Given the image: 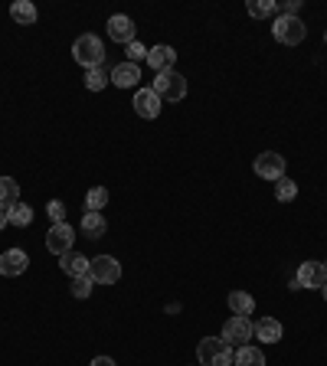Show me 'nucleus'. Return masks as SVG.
<instances>
[{
    "mask_svg": "<svg viewBox=\"0 0 327 366\" xmlns=\"http://www.w3.org/2000/svg\"><path fill=\"white\" fill-rule=\"evenodd\" d=\"M177 63V53L174 46H154V49H147V65H151L154 72H167V69H174Z\"/></svg>",
    "mask_w": 327,
    "mask_h": 366,
    "instance_id": "obj_15",
    "label": "nucleus"
},
{
    "mask_svg": "<svg viewBox=\"0 0 327 366\" xmlns=\"http://www.w3.org/2000/svg\"><path fill=\"white\" fill-rule=\"evenodd\" d=\"M109 82H111V69H105V65H98V69H88L86 72V88L88 92H102Z\"/></svg>",
    "mask_w": 327,
    "mask_h": 366,
    "instance_id": "obj_23",
    "label": "nucleus"
},
{
    "mask_svg": "<svg viewBox=\"0 0 327 366\" xmlns=\"http://www.w3.org/2000/svg\"><path fill=\"white\" fill-rule=\"evenodd\" d=\"M10 17H13V23H20V26H33L36 23V7H33L30 0H13L10 3Z\"/></svg>",
    "mask_w": 327,
    "mask_h": 366,
    "instance_id": "obj_18",
    "label": "nucleus"
},
{
    "mask_svg": "<svg viewBox=\"0 0 327 366\" xmlns=\"http://www.w3.org/2000/svg\"><path fill=\"white\" fill-rule=\"evenodd\" d=\"M226 301H229V311L239 314V317H249V314L255 311V298H252V294H246V291H232Z\"/></svg>",
    "mask_w": 327,
    "mask_h": 366,
    "instance_id": "obj_19",
    "label": "nucleus"
},
{
    "mask_svg": "<svg viewBox=\"0 0 327 366\" xmlns=\"http://www.w3.org/2000/svg\"><path fill=\"white\" fill-rule=\"evenodd\" d=\"M275 10H278L275 0H249V3H246V13H249L252 20H265V17H272Z\"/></svg>",
    "mask_w": 327,
    "mask_h": 366,
    "instance_id": "obj_25",
    "label": "nucleus"
},
{
    "mask_svg": "<svg viewBox=\"0 0 327 366\" xmlns=\"http://www.w3.org/2000/svg\"><path fill=\"white\" fill-rule=\"evenodd\" d=\"M255 173H259L262 180H269V183L282 180L285 177V157L282 154H275V151L259 154V157H255Z\"/></svg>",
    "mask_w": 327,
    "mask_h": 366,
    "instance_id": "obj_9",
    "label": "nucleus"
},
{
    "mask_svg": "<svg viewBox=\"0 0 327 366\" xmlns=\"http://www.w3.org/2000/svg\"><path fill=\"white\" fill-rule=\"evenodd\" d=\"M154 92L161 95V102H184L186 98V79L177 72V69H167V72H157L154 76Z\"/></svg>",
    "mask_w": 327,
    "mask_h": 366,
    "instance_id": "obj_3",
    "label": "nucleus"
},
{
    "mask_svg": "<svg viewBox=\"0 0 327 366\" xmlns=\"http://www.w3.org/2000/svg\"><path fill=\"white\" fill-rule=\"evenodd\" d=\"M272 36L278 40L282 46H298V43H305V36H308V26L301 23V17H275L272 23Z\"/></svg>",
    "mask_w": 327,
    "mask_h": 366,
    "instance_id": "obj_4",
    "label": "nucleus"
},
{
    "mask_svg": "<svg viewBox=\"0 0 327 366\" xmlns=\"http://www.w3.org/2000/svg\"><path fill=\"white\" fill-rule=\"evenodd\" d=\"M7 219H10V226L26 229V226L33 223V206H26V203H13L10 209H7Z\"/></svg>",
    "mask_w": 327,
    "mask_h": 366,
    "instance_id": "obj_22",
    "label": "nucleus"
},
{
    "mask_svg": "<svg viewBox=\"0 0 327 366\" xmlns=\"http://www.w3.org/2000/svg\"><path fill=\"white\" fill-rule=\"evenodd\" d=\"M109 206V190L105 186H92L86 193V213H102Z\"/></svg>",
    "mask_w": 327,
    "mask_h": 366,
    "instance_id": "obj_24",
    "label": "nucleus"
},
{
    "mask_svg": "<svg viewBox=\"0 0 327 366\" xmlns=\"http://www.w3.org/2000/svg\"><path fill=\"white\" fill-rule=\"evenodd\" d=\"M92 285H95V281L88 278V275L72 278V298H88V294H92Z\"/></svg>",
    "mask_w": 327,
    "mask_h": 366,
    "instance_id": "obj_27",
    "label": "nucleus"
},
{
    "mask_svg": "<svg viewBox=\"0 0 327 366\" xmlns=\"http://www.w3.org/2000/svg\"><path fill=\"white\" fill-rule=\"evenodd\" d=\"M105 229H109V223H105L102 213H82V232H86L88 239H102Z\"/></svg>",
    "mask_w": 327,
    "mask_h": 366,
    "instance_id": "obj_20",
    "label": "nucleus"
},
{
    "mask_svg": "<svg viewBox=\"0 0 327 366\" xmlns=\"http://www.w3.org/2000/svg\"><path fill=\"white\" fill-rule=\"evenodd\" d=\"M134 20L131 17H125V13H115V17H109V36H111V43H134Z\"/></svg>",
    "mask_w": 327,
    "mask_h": 366,
    "instance_id": "obj_12",
    "label": "nucleus"
},
{
    "mask_svg": "<svg viewBox=\"0 0 327 366\" xmlns=\"http://www.w3.org/2000/svg\"><path fill=\"white\" fill-rule=\"evenodd\" d=\"M138 82H141V65H138V63L111 65V86H118V88H134Z\"/></svg>",
    "mask_w": 327,
    "mask_h": 366,
    "instance_id": "obj_13",
    "label": "nucleus"
},
{
    "mask_svg": "<svg viewBox=\"0 0 327 366\" xmlns=\"http://www.w3.org/2000/svg\"><path fill=\"white\" fill-rule=\"evenodd\" d=\"M134 111H138V118H147V121H154L157 115H161V108H164V102H161V95L154 92V88H138V95H134Z\"/></svg>",
    "mask_w": 327,
    "mask_h": 366,
    "instance_id": "obj_10",
    "label": "nucleus"
},
{
    "mask_svg": "<svg viewBox=\"0 0 327 366\" xmlns=\"http://www.w3.org/2000/svg\"><path fill=\"white\" fill-rule=\"evenodd\" d=\"M196 363L200 366H232V347L223 337H203L196 344Z\"/></svg>",
    "mask_w": 327,
    "mask_h": 366,
    "instance_id": "obj_1",
    "label": "nucleus"
},
{
    "mask_svg": "<svg viewBox=\"0 0 327 366\" xmlns=\"http://www.w3.org/2000/svg\"><path fill=\"white\" fill-rule=\"evenodd\" d=\"M13 203H20V183L13 177H0V206L10 209Z\"/></svg>",
    "mask_w": 327,
    "mask_h": 366,
    "instance_id": "obj_21",
    "label": "nucleus"
},
{
    "mask_svg": "<svg viewBox=\"0 0 327 366\" xmlns=\"http://www.w3.org/2000/svg\"><path fill=\"white\" fill-rule=\"evenodd\" d=\"M321 294H324V301H327V281H324V288H321Z\"/></svg>",
    "mask_w": 327,
    "mask_h": 366,
    "instance_id": "obj_32",
    "label": "nucleus"
},
{
    "mask_svg": "<svg viewBox=\"0 0 327 366\" xmlns=\"http://www.w3.org/2000/svg\"><path fill=\"white\" fill-rule=\"evenodd\" d=\"M285 334L282 321H275V317H262L259 324H252V337L255 340H262V344H278Z\"/></svg>",
    "mask_w": 327,
    "mask_h": 366,
    "instance_id": "obj_14",
    "label": "nucleus"
},
{
    "mask_svg": "<svg viewBox=\"0 0 327 366\" xmlns=\"http://www.w3.org/2000/svg\"><path fill=\"white\" fill-rule=\"evenodd\" d=\"M324 43H327V36H324Z\"/></svg>",
    "mask_w": 327,
    "mask_h": 366,
    "instance_id": "obj_34",
    "label": "nucleus"
},
{
    "mask_svg": "<svg viewBox=\"0 0 327 366\" xmlns=\"http://www.w3.org/2000/svg\"><path fill=\"white\" fill-rule=\"evenodd\" d=\"M88 278L95 285H115L121 278V262L111 259V255H95L88 262Z\"/></svg>",
    "mask_w": 327,
    "mask_h": 366,
    "instance_id": "obj_5",
    "label": "nucleus"
},
{
    "mask_svg": "<svg viewBox=\"0 0 327 366\" xmlns=\"http://www.w3.org/2000/svg\"><path fill=\"white\" fill-rule=\"evenodd\" d=\"M88 262L86 255H79V252H65L63 259H59V269L69 275V278H79V275H88Z\"/></svg>",
    "mask_w": 327,
    "mask_h": 366,
    "instance_id": "obj_17",
    "label": "nucleus"
},
{
    "mask_svg": "<svg viewBox=\"0 0 327 366\" xmlns=\"http://www.w3.org/2000/svg\"><path fill=\"white\" fill-rule=\"evenodd\" d=\"M232 366H265V353H262L259 347L242 344L232 350Z\"/></svg>",
    "mask_w": 327,
    "mask_h": 366,
    "instance_id": "obj_16",
    "label": "nucleus"
},
{
    "mask_svg": "<svg viewBox=\"0 0 327 366\" xmlns=\"http://www.w3.org/2000/svg\"><path fill=\"white\" fill-rule=\"evenodd\" d=\"M223 340H226L229 347H242L246 340H252V321L249 317H239V314H232L226 324H223Z\"/></svg>",
    "mask_w": 327,
    "mask_h": 366,
    "instance_id": "obj_7",
    "label": "nucleus"
},
{
    "mask_svg": "<svg viewBox=\"0 0 327 366\" xmlns=\"http://www.w3.org/2000/svg\"><path fill=\"white\" fill-rule=\"evenodd\" d=\"M324 271H327V262H324Z\"/></svg>",
    "mask_w": 327,
    "mask_h": 366,
    "instance_id": "obj_33",
    "label": "nucleus"
},
{
    "mask_svg": "<svg viewBox=\"0 0 327 366\" xmlns=\"http://www.w3.org/2000/svg\"><path fill=\"white\" fill-rule=\"evenodd\" d=\"M72 59L86 72L88 69H98V65H105V43L98 36H92V33H86V36H79L76 43H72Z\"/></svg>",
    "mask_w": 327,
    "mask_h": 366,
    "instance_id": "obj_2",
    "label": "nucleus"
},
{
    "mask_svg": "<svg viewBox=\"0 0 327 366\" xmlns=\"http://www.w3.org/2000/svg\"><path fill=\"white\" fill-rule=\"evenodd\" d=\"M125 53H128V63H138V65H141V59H147V49H144L138 40H134V43H128V49H125Z\"/></svg>",
    "mask_w": 327,
    "mask_h": 366,
    "instance_id": "obj_28",
    "label": "nucleus"
},
{
    "mask_svg": "<svg viewBox=\"0 0 327 366\" xmlns=\"http://www.w3.org/2000/svg\"><path fill=\"white\" fill-rule=\"evenodd\" d=\"M46 213H49V219H53V223H65V206H63V200H49Z\"/></svg>",
    "mask_w": 327,
    "mask_h": 366,
    "instance_id": "obj_29",
    "label": "nucleus"
},
{
    "mask_svg": "<svg viewBox=\"0 0 327 366\" xmlns=\"http://www.w3.org/2000/svg\"><path fill=\"white\" fill-rule=\"evenodd\" d=\"M294 196H298V183H294L292 177L275 180V200H278V203H292Z\"/></svg>",
    "mask_w": 327,
    "mask_h": 366,
    "instance_id": "obj_26",
    "label": "nucleus"
},
{
    "mask_svg": "<svg viewBox=\"0 0 327 366\" xmlns=\"http://www.w3.org/2000/svg\"><path fill=\"white\" fill-rule=\"evenodd\" d=\"M92 366H118V363H115L111 356H95V360H92Z\"/></svg>",
    "mask_w": 327,
    "mask_h": 366,
    "instance_id": "obj_30",
    "label": "nucleus"
},
{
    "mask_svg": "<svg viewBox=\"0 0 327 366\" xmlns=\"http://www.w3.org/2000/svg\"><path fill=\"white\" fill-rule=\"evenodd\" d=\"M7 226H10V219H7V209L0 206V229H7Z\"/></svg>",
    "mask_w": 327,
    "mask_h": 366,
    "instance_id": "obj_31",
    "label": "nucleus"
},
{
    "mask_svg": "<svg viewBox=\"0 0 327 366\" xmlns=\"http://www.w3.org/2000/svg\"><path fill=\"white\" fill-rule=\"evenodd\" d=\"M324 281H327V271L321 262H301V269H298V275H294L292 281V288H324Z\"/></svg>",
    "mask_w": 327,
    "mask_h": 366,
    "instance_id": "obj_8",
    "label": "nucleus"
},
{
    "mask_svg": "<svg viewBox=\"0 0 327 366\" xmlns=\"http://www.w3.org/2000/svg\"><path fill=\"white\" fill-rule=\"evenodd\" d=\"M26 265H30V255H26L23 248H7V252L0 255V275H3V278H17V275H23Z\"/></svg>",
    "mask_w": 327,
    "mask_h": 366,
    "instance_id": "obj_11",
    "label": "nucleus"
},
{
    "mask_svg": "<svg viewBox=\"0 0 327 366\" xmlns=\"http://www.w3.org/2000/svg\"><path fill=\"white\" fill-rule=\"evenodd\" d=\"M72 246H76V229L69 226V223H53L49 232H46V248L63 259L65 252H72Z\"/></svg>",
    "mask_w": 327,
    "mask_h": 366,
    "instance_id": "obj_6",
    "label": "nucleus"
}]
</instances>
